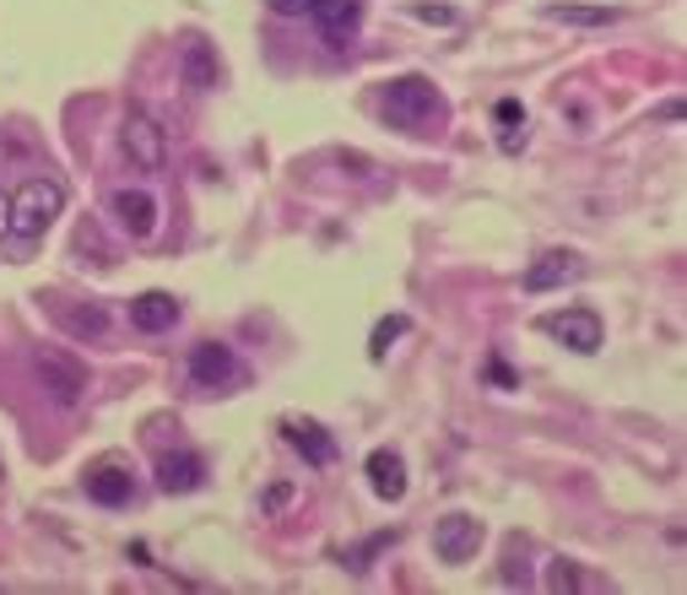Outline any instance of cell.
Returning a JSON list of instances; mask_svg holds the SVG:
<instances>
[{
    "label": "cell",
    "instance_id": "cell-4",
    "mask_svg": "<svg viewBox=\"0 0 687 595\" xmlns=\"http://www.w3.org/2000/svg\"><path fill=\"white\" fill-rule=\"evenodd\" d=\"M536 325H541V336H552L558 346L579 352V357L601 352V320H596L590 309H552V314H541Z\"/></svg>",
    "mask_w": 687,
    "mask_h": 595
},
{
    "label": "cell",
    "instance_id": "cell-23",
    "mask_svg": "<svg viewBox=\"0 0 687 595\" xmlns=\"http://www.w3.org/2000/svg\"><path fill=\"white\" fill-rule=\"evenodd\" d=\"M277 17H303V11H315V0H266Z\"/></svg>",
    "mask_w": 687,
    "mask_h": 595
},
{
    "label": "cell",
    "instance_id": "cell-14",
    "mask_svg": "<svg viewBox=\"0 0 687 595\" xmlns=\"http://www.w3.org/2000/svg\"><path fill=\"white\" fill-rule=\"evenodd\" d=\"M315 22L330 43L352 39V28L364 22V0H315Z\"/></svg>",
    "mask_w": 687,
    "mask_h": 595
},
{
    "label": "cell",
    "instance_id": "cell-8",
    "mask_svg": "<svg viewBox=\"0 0 687 595\" xmlns=\"http://www.w3.org/2000/svg\"><path fill=\"white\" fill-rule=\"evenodd\" d=\"M190 380L222 390L228 380H239V357L222 341H201V346H190Z\"/></svg>",
    "mask_w": 687,
    "mask_h": 595
},
{
    "label": "cell",
    "instance_id": "cell-7",
    "mask_svg": "<svg viewBox=\"0 0 687 595\" xmlns=\"http://www.w3.org/2000/svg\"><path fill=\"white\" fill-rule=\"evenodd\" d=\"M109 212L120 216V228L130 239H152L158 233V195L152 190H114Z\"/></svg>",
    "mask_w": 687,
    "mask_h": 595
},
{
    "label": "cell",
    "instance_id": "cell-20",
    "mask_svg": "<svg viewBox=\"0 0 687 595\" xmlns=\"http://www.w3.org/2000/svg\"><path fill=\"white\" fill-rule=\"evenodd\" d=\"M492 114H498V125H504V152H520V147H526V135H520V125H526V109H520L515 98H504Z\"/></svg>",
    "mask_w": 687,
    "mask_h": 595
},
{
    "label": "cell",
    "instance_id": "cell-13",
    "mask_svg": "<svg viewBox=\"0 0 687 595\" xmlns=\"http://www.w3.org/2000/svg\"><path fill=\"white\" fill-rule=\"evenodd\" d=\"M173 320H179V298H173V293H141L136 303H130V325H136V331H147V336L168 331Z\"/></svg>",
    "mask_w": 687,
    "mask_h": 595
},
{
    "label": "cell",
    "instance_id": "cell-16",
    "mask_svg": "<svg viewBox=\"0 0 687 595\" xmlns=\"http://www.w3.org/2000/svg\"><path fill=\"white\" fill-rule=\"evenodd\" d=\"M179 65H185V82L190 87H217V77H222V71H217V54H211L206 39L185 43V60H179Z\"/></svg>",
    "mask_w": 687,
    "mask_h": 595
},
{
    "label": "cell",
    "instance_id": "cell-17",
    "mask_svg": "<svg viewBox=\"0 0 687 595\" xmlns=\"http://www.w3.org/2000/svg\"><path fill=\"white\" fill-rule=\"evenodd\" d=\"M552 22H574V28H611L617 11L611 6H547Z\"/></svg>",
    "mask_w": 687,
    "mask_h": 595
},
{
    "label": "cell",
    "instance_id": "cell-15",
    "mask_svg": "<svg viewBox=\"0 0 687 595\" xmlns=\"http://www.w3.org/2000/svg\"><path fill=\"white\" fill-rule=\"evenodd\" d=\"M87 498L92 504H103V510H125L130 504V476L125 471H114V466H98V471H87Z\"/></svg>",
    "mask_w": 687,
    "mask_h": 595
},
{
    "label": "cell",
    "instance_id": "cell-5",
    "mask_svg": "<svg viewBox=\"0 0 687 595\" xmlns=\"http://www.w3.org/2000/svg\"><path fill=\"white\" fill-rule=\"evenodd\" d=\"M434 553H439V563H449V568L471 563V557L482 553V520H471V514H445V520L434 525Z\"/></svg>",
    "mask_w": 687,
    "mask_h": 595
},
{
    "label": "cell",
    "instance_id": "cell-1",
    "mask_svg": "<svg viewBox=\"0 0 687 595\" xmlns=\"http://www.w3.org/2000/svg\"><path fill=\"white\" fill-rule=\"evenodd\" d=\"M60 212H66V184L60 179H22L11 190V239H43Z\"/></svg>",
    "mask_w": 687,
    "mask_h": 595
},
{
    "label": "cell",
    "instance_id": "cell-9",
    "mask_svg": "<svg viewBox=\"0 0 687 595\" xmlns=\"http://www.w3.org/2000/svg\"><path fill=\"white\" fill-rule=\"evenodd\" d=\"M282 433L309 466H330V461H336V444H330V433H325L315 417H282Z\"/></svg>",
    "mask_w": 687,
    "mask_h": 595
},
{
    "label": "cell",
    "instance_id": "cell-21",
    "mask_svg": "<svg viewBox=\"0 0 687 595\" xmlns=\"http://www.w3.org/2000/svg\"><path fill=\"white\" fill-rule=\"evenodd\" d=\"M547 585H552V591H574V585H579V568H574L568 557H558L552 574H547Z\"/></svg>",
    "mask_w": 687,
    "mask_h": 595
},
{
    "label": "cell",
    "instance_id": "cell-18",
    "mask_svg": "<svg viewBox=\"0 0 687 595\" xmlns=\"http://www.w3.org/2000/svg\"><path fill=\"white\" fill-rule=\"evenodd\" d=\"M406 331H411V320H406V314H385V320L374 325V336H368V357H374V363H385V357H390V346H396Z\"/></svg>",
    "mask_w": 687,
    "mask_h": 595
},
{
    "label": "cell",
    "instance_id": "cell-24",
    "mask_svg": "<svg viewBox=\"0 0 687 595\" xmlns=\"http://www.w3.org/2000/svg\"><path fill=\"white\" fill-rule=\"evenodd\" d=\"M6 233H11V190H0V244H6Z\"/></svg>",
    "mask_w": 687,
    "mask_h": 595
},
{
    "label": "cell",
    "instance_id": "cell-22",
    "mask_svg": "<svg viewBox=\"0 0 687 595\" xmlns=\"http://www.w3.org/2000/svg\"><path fill=\"white\" fill-rule=\"evenodd\" d=\"M411 17H422V22H439V28H449V22H455V11H449V6H411Z\"/></svg>",
    "mask_w": 687,
    "mask_h": 595
},
{
    "label": "cell",
    "instance_id": "cell-3",
    "mask_svg": "<svg viewBox=\"0 0 687 595\" xmlns=\"http://www.w3.org/2000/svg\"><path fill=\"white\" fill-rule=\"evenodd\" d=\"M120 152L141 173H158L162 163H168V130H162L147 109H130L125 125H120Z\"/></svg>",
    "mask_w": 687,
    "mask_h": 595
},
{
    "label": "cell",
    "instance_id": "cell-12",
    "mask_svg": "<svg viewBox=\"0 0 687 595\" xmlns=\"http://www.w3.org/2000/svg\"><path fill=\"white\" fill-rule=\"evenodd\" d=\"M206 482V461L201 455H190V450H173V455H162L158 461V487L162 493H196Z\"/></svg>",
    "mask_w": 687,
    "mask_h": 595
},
{
    "label": "cell",
    "instance_id": "cell-10",
    "mask_svg": "<svg viewBox=\"0 0 687 595\" xmlns=\"http://www.w3.org/2000/svg\"><path fill=\"white\" fill-rule=\"evenodd\" d=\"M574 276H579V255L574 250H547L541 260H530L526 293H552V288H568Z\"/></svg>",
    "mask_w": 687,
    "mask_h": 595
},
{
    "label": "cell",
    "instance_id": "cell-6",
    "mask_svg": "<svg viewBox=\"0 0 687 595\" xmlns=\"http://www.w3.org/2000/svg\"><path fill=\"white\" fill-rule=\"evenodd\" d=\"M33 369H39L43 390H49L60 406H77V401H81V390H87V369H81L77 357H66V352L43 346L39 357H33Z\"/></svg>",
    "mask_w": 687,
    "mask_h": 595
},
{
    "label": "cell",
    "instance_id": "cell-11",
    "mask_svg": "<svg viewBox=\"0 0 687 595\" xmlns=\"http://www.w3.org/2000/svg\"><path fill=\"white\" fill-rule=\"evenodd\" d=\"M364 471H368V487H374L385 504H401L406 498V461L396 450H374Z\"/></svg>",
    "mask_w": 687,
    "mask_h": 595
},
{
    "label": "cell",
    "instance_id": "cell-19",
    "mask_svg": "<svg viewBox=\"0 0 687 595\" xmlns=\"http://www.w3.org/2000/svg\"><path fill=\"white\" fill-rule=\"evenodd\" d=\"M60 320H66L71 336H103V331H109V314H103L98 303H87V309H60Z\"/></svg>",
    "mask_w": 687,
    "mask_h": 595
},
{
    "label": "cell",
    "instance_id": "cell-2",
    "mask_svg": "<svg viewBox=\"0 0 687 595\" xmlns=\"http://www.w3.org/2000/svg\"><path fill=\"white\" fill-rule=\"evenodd\" d=\"M379 109H385L390 125H401V130H428L434 120H445V98H439V87L428 82V77H396V82L385 87Z\"/></svg>",
    "mask_w": 687,
    "mask_h": 595
}]
</instances>
